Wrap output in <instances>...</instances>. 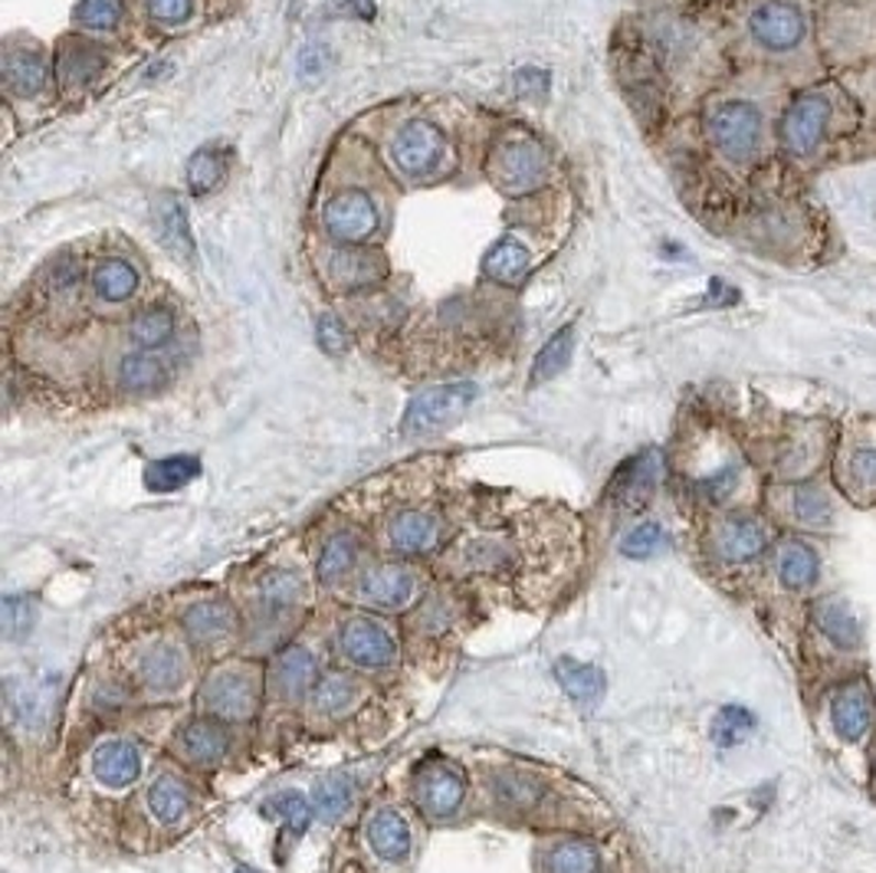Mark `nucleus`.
<instances>
[{
  "label": "nucleus",
  "instance_id": "a19ab883",
  "mask_svg": "<svg viewBox=\"0 0 876 873\" xmlns=\"http://www.w3.org/2000/svg\"><path fill=\"white\" fill-rule=\"evenodd\" d=\"M358 696V683L348 676H329L319 689H315V709L325 716H339L345 712Z\"/></svg>",
  "mask_w": 876,
  "mask_h": 873
},
{
  "label": "nucleus",
  "instance_id": "aec40b11",
  "mask_svg": "<svg viewBox=\"0 0 876 873\" xmlns=\"http://www.w3.org/2000/svg\"><path fill=\"white\" fill-rule=\"evenodd\" d=\"M378 276H385V263L381 256L372 253H355V250H342L329 256V279L339 289H358L375 283Z\"/></svg>",
  "mask_w": 876,
  "mask_h": 873
},
{
  "label": "nucleus",
  "instance_id": "b1692460",
  "mask_svg": "<svg viewBox=\"0 0 876 873\" xmlns=\"http://www.w3.org/2000/svg\"><path fill=\"white\" fill-rule=\"evenodd\" d=\"M3 79L7 89L16 96H36L46 86V63L33 49H16L3 56Z\"/></svg>",
  "mask_w": 876,
  "mask_h": 873
},
{
  "label": "nucleus",
  "instance_id": "f8f14e48",
  "mask_svg": "<svg viewBox=\"0 0 876 873\" xmlns=\"http://www.w3.org/2000/svg\"><path fill=\"white\" fill-rule=\"evenodd\" d=\"M765 545H768V532L752 516H732L716 532V552L725 562H749V559L762 555Z\"/></svg>",
  "mask_w": 876,
  "mask_h": 873
},
{
  "label": "nucleus",
  "instance_id": "8fccbe9b",
  "mask_svg": "<svg viewBox=\"0 0 876 873\" xmlns=\"http://www.w3.org/2000/svg\"><path fill=\"white\" fill-rule=\"evenodd\" d=\"M292 598H296V578H292V575H286V572H273V575L263 578V601H266V605H273V608H286V605H292Z\"/></svg>",
  "mask_w": 876,
  "mask_h": 873
},
{
  "label": "nucleus",
  "instance_id": "f704fd0d",
  "mask_svg": "<svg viewBox=\"0 0 876 873\" xmlns=\"http://www.w3.org/2000/svg\"><path fill=\"white\" fill-rule=\"evenodd\" d=\"M755 732V716L749 712V709H742V706H725V709H719V716H716V722H712V742L719 745V749H732V745H739L745 736H752Z\"/></svg>",
  "mask_w": 876,
  "mask_h": 873
},
{
  "label": "nucleus",
  "instance_id": "7ed1b4c3",
  "mask_svg": "<svg viewBox=\"0 0 876 873\" xmlns=\"http://www.w3.org/2000/svg\"><path fill=\"white\" fill-rule=\"evenodd\" d=\"M709 135L716 142V148L732 158V162H745L755 155L758 142H762V112L752 102H722L712 115H709Z\"/></svg>",
  "mask_w": 876,
  "mask_h": 873
},
{
  "label": "nucleus",
  "instance_id": "c9c22d12",
  "mask_svg": "<svg viewBox=\"0 0 876 873\" xmlns=\"http://www.w3.org/2000/svg\"><path fill=\"white\" fill-rule=\"evenodd\" d=\"M312 795H315V811L325 821H335V818L345 815V808L352 802V782L345 775H325V778L315 782Z\"/></svg>",
  "mask_w": 876,
  "mask_h": 873
},
{
  "label": "nucleus",
  "instance_id": "2f4dec72",
  "mask_svg": "<svg viewBox=\"0 0 876 873\" xmlns=\"http://www.w3.org/2000/svg\"><path fill=\"white\" fill-rule=\"evenodd\" d=\"M198 473H201V460L181 453V456H165V460L152 463L145 469V483L155 493H171V489H181L185 483L198 479Z\"/></svg>",
  "mask_w": 876,
  "mask_h": 873
},
{
  "label": "nucleus",
  "instance_id": "5701e85b",
  "mask_svg": "<svg viewBox=\"0 0 876 873\" xmlns=\"http://www.w3.org/2000/svg\"><path fill=\"white\" fill-rule=\"evenodd\" d=\"M821 575V562H818V552L808 545V542H785L781 552H778V578L781 585L788 588H811Z\"/></svg>",
  "mask_w": 876,
  "mask_h": 873
},
{
  "label": "nucleus",
  "instance_id": "9d476101",
  "mask_svg": "<svg viewBox=\"0 0 876 873\" xmlns=\"http://www.w3.org/2000/svg\"><path fill=\"white\" fill-rule=\"evenodd\" d=\"M342 651L358 666H388L398 660L395 638L372 618H352L342 625Z\"/></svg>",
  "mask_w": 876,
  "mask_h": 873
},
{
  "label": "nucleus",
  "instance_id": "4c0bfd02",
  "mask_svg": "<svg viewBox=\"0 0 876 873\" xmlns=\"http://www.w3.org/2000/svg\"><path fill=\"white\" fill-rule=\"evenodd\" d=\"M226 175V162L214 148H201L191 162H188V188L195 195H208L214 191Z\"/></svg>",
  "mask_w": 876,
  "mask_h": 873
},
{
  "label": "nucleus",
  "instance_id": "f3484780",
  "mask_svg": "<svg viewBox=\"0 0 876 873\" xmlns=\"http://www.w3.org/2000/svg\"><path fill=\"white\" fill-rule=\"evenodd\" d=\"M368 841L381 861H404L411 851V828L395 808H381L368 821Z\"/></svg>",
  "mask_w": 876,
  "mask_h": 873
},
{
  "label": "nucleus",
  "instance_id": "6ab92c4d",
  "mask_svg": "<svg viewBox=\"0 0 876 873\" xmlns=\"http://www.w3.org/2000/svg\"><path fill=\"white\" fill-rule=\"evenodd\" d=\"M185 631L198 644H220L236 631V615L223 601H204L185 615Z\"/></svg>",
  "mask_w": 876,
  "mask_h": 873
},
{
  "label": "nucleus",
  "instance_id": "9b49d317",
  "mask_svg": "<svg viewBox=\"0 0 876 873\" xmlns=\"http://www.w3.org/2000/svg\"><path fill=\"white\" fill-rule=\"evenodd\" d=\"M53 703H56V676H49V673L10 683V689H7V706H10L13 719L26 729H40L49 719Z\"/></svg>",
  "mask_w": 876,
  "mask_h": 873
},
{
  "label": "nucleus",
  "instance_id": "423d86ee",
  "mask_svg": "<svg viewBox=\"0 0 876 873\" xmlns=\"http://www.w3.org/2000/svg\"><path fill=\"white\" fill-rule=\"evenodd\" d=\"M395 162L404 175L411 178H428L437 172V165L446 155V142L431 122H411L398 132L395 139Z\"/></svg>",
  "mask_w": 876,
  "mask_h": 873
},
{
  "label": "nucleus",
  "instance_id": "09e8293b",
  "mask_svg": "<svg viewBox=\"0 0 876 873\" xmlns=\"http://www.w3.org/2000/svg\"><path fill=\"white\" fill-rule=\"evenodd\" d=\"M273 808L292 825V831H306L309 828V821H312V808H309V802L302 798V795H296V792H286V795H279L276 802H273Z\"/></svg>",
  "mask_w": 876,
  "mask_h": 873
},
{
  "label": "nucleus",
  "instance_id": "a878e982",
  "mask_svg": "<svg viewBox=\"0 0 876 873\" xmlns=\"http://www.w3.org/2000/svg\"><path fill=\"white\" fill-rule=\"evenodd\" d=\"M181 749L191 762H201V765H214L223 759L226 752V732L220 729L218 722L211 719H198L191 722L185 732H181Z\"/></svg>",
  "mask_w": 876,
  "mask_h": 873
},
{
  "label": "nucleus",
  "instance_id": "de8ad7c7",
  "mask_svg": "<svg viewBox=\"0 0 876 873\" xmlns=\"http://www.w3.org/2000/svg\"><path fill=\"white\" fill-rule=\"evenodd\" d=\"M315 335H319V345H322V352H329V355H342V352H348V345H352V339H348V329L342 325V319L339 316H332V312H325L322 319H319V325H315Z\"/></svg>",
  "mask_w": 876,
  "mask_h": 873
},
{
  "label": "nucleus",
  "instance_id": "37998d69",
  "mask_svg": "<svg viewBox=\"0 0 876 873\" xmlns=\"http://www.w3.org/2000/svg\"><path fill=\"white\" fill-rule=\"evenodd\" d=\"M73 16L86 30H112L122 16V3L119 0H79Z\"/></svg>",
  "mask_w": 876,
  "mask_h": 873
},
{
  "label": "nucleus",
  "instance_id": "4468645a",
  "mask_svg": "<svg viewBox=\"0 0 876 873\" xmlns=\"http://www.w3.org/2000/svg\"><path fill=\"white\" fill-rule=\"evenodd\" d=\"M871 719H874V709H871V696L864 686H844L831 699V722L844 742H861L871 729Z\"/></svg>",
  "mask_w": 876,
  "mask_h": 873
},
{
  "label": "nucleus",
  "instance_id": "f257e3e1",
  "mask_svg": "<svg viewBox=\"0 0 876 873\" xmlns=\"http://www.w3.org/2000/svg\"><path fill=\"white\" fill-rule=\"evenodd\" d=\"M545 175H548V155L529 135L502 139L489 158V178L506 195H525V191L539 188Z\"/></svg>",
  "mask_w": 876,
  "mask_h": 873
},
{
  "label": "nucleus",
  "instance_id": "20e7f679",
  "mask_svg": "<svg viewBox=\"0 0 876 873\" xmlns=\"http://www.w3.org/2000/svg\"><path fill=\"white\" fill-rule=\"evenodd\" d=\"M259 703L256 673L246 666L220 670L204 683V706L220 719H250Z\"/></svg>",
  "mask_w": 876,
  "mask_h": 873
},
{
  "label": "nucleus",
  "instance_id": "c756f323",
  "mask_svg": "<svg viewBox=\"0 0 876 873\" xmlns=\"http://www.w3.org/2000/svg\"><path fill=\"white\" fill-rule=\"evenodd\" d=\"M818 628L824 631V638L844 651H854L861 644V621L854 618V611L841 601H824L818 605Z\"/></svg>",
  "mask_w": 876,
  "mask_h": 873
},
{
  "label": "nucleus",
  "instance_id": "49530a36",
  "mask_svg": "<svg viewBox=\"0 0 876 873\" xmlns=\"http://www.w3.org/2000/svg\"><path fill=\"white\" fill-rule=\"evenodd\" d=\"M496 792L502 802H515V805H532L535 802V782L529 775H515V772H506V775H496L492 778Z\"/></svg>",
  "mask_w": 876,
  "mask_h": 873
},
{
  "label": "nucleus",
  "instance_id": "dca6fc26",
  "mask_svg": "<svg viewBox=\"0 0 876 873\" xmlns=\"http://www.w3.org/2000/svg\"><path fill=\"white\" fill-rule=\"evenodd\" d=\"M92 769H96V778L109 788H129L138 772H142V759H138V749L132 742H106L96 749L92 755Z\"/></svg>",
  "mask_w": 876,
  "mask_h": 873
},
{
  "label": "nucleus",
  "instance_id": "c85d7f7f",
  "mask_svg": "<svg viewBox=\"0 0 876 873\" xmlns=\"http://www.w3.org/2000/svg\"><path fill=\"white\" fill-rule=\"evenodd\" d=\"M92 286L106 302H125L138 289V273L125 259H102L92 269Z\"/></svg>",
  "mask_w": 876,
  "mask_h": 873
},
{
  "label": "nucleus",
  "instance_id": "5fc2aeb1",
  "mask_svg": "<svg viewBox=\"0 0 876 873\" xmlns=\"http://www.w3.org/2000/svg\"><path fill=\"white\" fill-rule=\"evenodd\" d=\"M233 873H256V871H253V868H246V864H236V871Z\"/></svg>",
  "mask_w": 876,
  "mask_h": 873
},
{
  "label": "nucleus",
  "instance_id": "2eb2a0df",
  "mask_svg": "<svg viewBox=\"0 0 876 873\" xmlns=\"http://www.w3.org/2000/svg\"><path fill=\"white\" fill-rule=\"evenodd\" d=\"M312 679H315V660L309 651L302 648H289L273 660V673H269V683L276 689L279 699H302L309 689H312Z\"/></svg>",
  "mask_w": 876,
  "mask_h": 873
},
{
  "label": "nucleus",
  "instance_id": "ddd939ff",
  "mask_svg": "<svg viewBox=\"0 0 876 873\" xmlns=\"http://www.w3.org/2000/svg\"><path fill=\"white\" fill-rule=\"evenodd\" d=\"M358 595L368 605H381V608H401L411 601L414 595V575L401 565H375L372 572H365Z\"/></svg>",
  "mask_w": 876,
  "mask_h": 873
},
{
  "label": "nucleus",
  "instance_id": "4be33fe9",
  "mask_svg": "<svg viewBox=\"0 0 876 873\" xmlns=\"http://www.w3.org/2000/svg\"><path fill=\"white\" fill-rule=\"evenodd\" d=\"M391 545L395 552L401 555H418V552H428L434 542H437V522L434 516L428 512H418V509H408L395 519L391 526Z\"/></svg>",
  "mask_w": 876,
  "mask_h": 873
},
{
  "label": "nucleus",
  "instance_id": "58836bf2",
  "mask_svg": "<svg viewBox=\"0 0 876 873\" xmlns=\"http://www.w3.org/2000/svg\"><path fill=\"white\" fill-rule=\"evenodd\" d=\"M175 335V316L168 309H145L135 322H132V339L142 349H158Z\"/></svg>",
  "mask_w": 876,
  "mask_h": 873
},
{
  "label": "nucleus",
  "instance_id": "f03ea898",
  "mask_svg": "<svg viewBox=\"0 0 876 873\" xmlns=\"http://www.w3.org/2000/svg\"><path fill=\"white\" fill-rule=\"evenodd\" d=\"M473 401H476V385H469V382L428 388L408 405L404 434H431L440 428H450L453 421H459L469 411Z\"/></svg>",
  "mask_w": 876,
  "mask_h": 873
},
{
  "label": "nucleus",
  "instance_id": "a18cd8bd",
  "mask_svg": "<svg viewBox=\"0 0 876 873\" xmlns=\"http://www.w3.org/2000/svg\"><path fill=\"white\" fill-rule=\"evenodd\" d=\"M659 545H663V529H659L657 522H644V526H637V529H631L624 535L621 552L628 559H651Z\"/></svg>",
  "mask_w": 876,
  "mask_h": 873
},
{
  "label": "nucleus",
  "instance_id": "603ef678",
  "mask_svg": "<svg viewBox=\"0 0 876 873\" xmlns=\"http://www.w3.org/2000/svg\"><path fill=\"white\" fill-rule=\"evenodd\" d=\"M857 483L864 486H876V450H857L854 453V463H851Z\"/></svg>",
  "mask_w": 876,
  "mask_h": 873
},
{
  "label": "nucleus",
  "instance_id": "bb28decb",
  "mask_svg": "<svg viewBox=\"0 0 876 873\" xmlns=\"http://www.w3.org/2000/svg\"><path fill=\"white\" fill-rule=\"evenodd\" d=\"M486 276L496 279V283H506V286H519L529 273V250L515 240H502L496 243L489 253H486V263H483Z\"/></svg>",
  "mask_w": 876,
  "mask_h": 873
},
{
  "label": "nucleus",
  "instance_id": "39448f33",
  "mask_svg": "<svg viewBox=\"0 0 876 873\" xmlns=\"http://www.w3.org/2000/svg\"><path fill=\"white\" fill-rule=\"evenodd\" d=\"M749 30L765 49L785 53L805 40L808 20H805L801 7H795L788 0H768L762 7H755V13L749 16Z\"/></svg>",
  "mask_w": 876,
  "mask_h": 873
},
{
  "label": "nucleus",
  "instance_id": "6e6552de",
  "mask_svg": "<svg viewBox=\"0 0 876 873\" xmlns=\"http://www.w3.org/2000/svg\"><path fill=\"white\" fill-rule=\"evenodd\" d=\"M831 119V102L824 96H801L781 122V139L788 145V152L795 155H811L828 129Z\"/></svg>",
  "mask_w": 876,
  "mask_h": 873
},
{
  "label": "nucleus",
  "instance_id": "864d4df0",
  "mask_svg": "<svg viewBox=\"0 0 876 873\" xmlns=\"http://www.w3.org/2000/svg\"><path fill=\"white\" fill-rule=\"evenodd\" d=\"M79 279V269L73 266V263H66L63 269H59V276H53V283H56V289L63 292V289H73V283Z\"/></svg>",
  "mask_w": 876,
  "mask_h": 873
},
{
  "label": "nucleus",
  "instance_id": "1a4fd4ad",
  "mask_svg": "<svg viewBox=\"0 0 876 873\" xmlns=\"http://www.w3.org/2000/svg\"><path fill=\"white\" fill-rule=\"evenodd\" d=\"M418 805L424 808V815L431 818H446L459 808L463 802V792H466V782H463V772L450 762H434V765H424L421 775H418Z\"/></svg>",
  "mask_w": 876,
  "mask_h": 873
},
{
  "label": "nucleus",
  "instance_id": "0eeeda50",
  "mask_svg": "<svg viewBox=\"0 0 876 873\" xmlns=\"http://www.w3.org/2000/svg\"><path fill=\"white\" fill-rule=\"evenodd\" d=\"M322 220H325V230L335 240H342V243H362V240H368L378 230V211H375V205H372V198L365 191L335 195L325 205Z\"/></svg>",
  "mask_w": 876,
  "mask_h": 873
},
{
  "label": "nucleus",
  "instance_id": "412c9836",
  "mask_svg": "<svg viewBox=\"0 0 876 873\" xmlns=\"http://www.w3.org/2000/svg\"><path fill=\"white\" fill-rule=\"evenodd\" d=\"M106 69V56L92 43H69L59 53V82L63 89H82Z\"/></svg>",
  "mask_w": 876,
  "mask_h": 873
},
{
  "label": "nucleus",
  "instance_id": "3c124183",
  "mask_svg": "<svg viewBox=\"0 0 876 873\" xmlns=\"http://www.w3.org/2000/svg\"><path fill=\"white\" fill-rule=\"evenodd\" d=\"M191 7H195V0H148V16L155 23L175 26V23H185L191 16Z\"/></svg>",
  "mask_w": 876,
  "mask_h": 873
},
{
  "label": "nucleus",
  "instance_id": "e433bc0d",
  "mask_svg": "<svg viewBox=\"0 0 876 873\" xmlns=\"http://www.w3.org/2000/svg\"><path fill=\"white\" fill-rule=\"evenodd\" d=\"M148 805L158 815V821H178L185 815V808H188V792H185V785L178 778L165 775V778H158L152 785Z\"/></svg>",
  "mask_w": 876,
  "mask_h": 873
},
{
  "label": "nucleus",
  "instance_id": "7c9ffc66",
  "mask_svg": "<svg viewBox=\"0 0 876 873\" xmlns=\"http://www.w3.org/2000/svg\"><path fill=\"white\" fill-rule=\"evenodd\" d=\"M572 352H575V325H565V329H558V332L542 345V352L535 355V365H532V385H542V382H552L555 375H562L565 365L572 362Z\"/></svg>",
  "mask_w": 876,
  "mask_h": 873
},
{
  "label": "nucleus",
  "instance_id": "473e14b6",
  "mask_svg": "<svg viewBox=\"0 0 876 873\" xmlns=\"http://www.w3.org/2000/svg\"><path fill=\"white\" fill-rule=\"evenodd\" d=\"M119 382L125 391H158L165 385V365L158 358H152L148 352H135L125 355L119 365Z\"/></svg>",
  "mask_w": 876,
  "mask_h": 873
},
{
  "label": "nucleus",
  "instance_id": "79ce46f5",
  "mask_svg": "<svg viewBox=\"0 0 876 873\" xmlns=\"http://www.w3.org/2000/svg\"><path fill=\"white\" fill-rule=\"evenodd\" d=\"M36 621V611H33V601L30 598H20V595H10L3 598L0 605V628L10 641H20L26 638V631L33 628Z\"/></svg>",
  "mask_w": 876,
  "mask_h": 873
},
{
  "label": "nucleus",
  "instance_id": "ea45409f",
  "mask_svg": "<svg viewBox=\"0 0 876 873\" xmlns=\"http://www.w3.org/2000/svg\"><path fill=\"white\" fill-rule=\"evenodd\" d=\"M548 873H598V851L581 841H568L548 854Z\"/></svg>",
  "mask_w": 876,
  "mask_h": 873
},
{
  "label": "nucleus",
  "instance_id": "cd10ccee",
  "mask_svg": "<svg viewBox=\"0 0 876 873\" xmlns=\"http://www.w3.org/2000/svg\"><path fill=\"white\" fill-rule=\"evenodd\" d=\"M142 676L155 689H175L185 679V654L175 644H158L142 656Z\"/></svg>",
  "mask_w": 876,
  "mask_h": 873
},
{
  "label": "nucleus",
  "instance_id": "72a5a7b5",
  "mask_svg": "<svg viewBox=\"0 0 876 873\" xmlns=\"http://www.w3.org/2000/svg\"><path fill=\"white\" fill-rule=\"evenodd\" d=\"M358 559V542L352 532H339L332 535L325 545H322V555H319V582L332 585L339 582L342 575H348V568L355 565Z\"/></svg>",
  "mask_w": 876,
  "mask_h": 873
},
{
  "label": "nucleus",
  "instance_id": "393cba45",
  "mask_svg": "<svg viewBox=\"0 0 876 873\" xmlns=\"http://www.w3.org/2000/svg\"><path fill=\"white\" fill-rule=\"evenodd\" d=\"M555 679L558 686L578 699V703H588V699H598L605 693V670L595 666V663H578L572 656H562L555 663Z\"/></svg>",
  "mask_w": 876,
  "mask_h": 873
},
{
  "label": "nucleus",
  "instance_id": "a211bd4d",
  "mask_svg": "<svg viewBox=\"0 0 876 873\" xmlns=\"http://www.w3.org/2000/svg\"><path fill=\"white\" fill-rule=\"evenodd\" d=\"M155 223H158V236L162 243L181 259V263H195V240L188 230V214L181 208V201L175 195H165L155 208Z\"/></svg>",
  "mask_w": 876,
  "mask_h": 873
},
{
  "label": "nucleus",
  "instance_id": "c03bdc74",
  "mask_svg": "<svg viewBox=\"0 0 876 873\" xmlns=\"http://www.w3.org/2000/svg\"><path fill=\"white\" fill-rule=\"evenodd\" d=\"M795 512H798L801 522H808V526H821V522L831 519V499L824 496V489L805 483V486L795 489Z\"/></svg>",
  "mask_w": 876,
  "mask_h": 873
}]
</instances>
